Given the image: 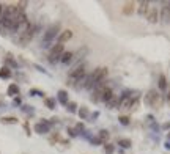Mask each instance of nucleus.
Returning a JSON list of instances; mask_svg holds the SVG:
<instances>
[{"instance_id": "obj_1", "label": "nucleus", "mask_w": 170, "mask_h": 154, "mask_svg": "<svg viewBox=\"0 0 170 154\" xmlns=\"http://www.w3.org/2000/svg\"><path fill=\"white\" fill-rule=\"evenodd\" d=\"M63 52H65V47H63V44H55L54 47L50 49V53H49V60L50 61H57L61 55H63Z\"/></svg>"}, {"instance_id": "obj_2", "label": "nucleus", "mask_w": 170, "mask_h": 154, "mask_svg": "<svg viewBox=\"0 0 170 154\" xmlns=\"http://www.w3.org/2000/svg\"><path fill=\"white\" fill-rule=\"evenodd\" d=\"M71 80H81L85 77V65H79L77 68H74L73 71L69 73Z\"/></svg>"}, {"instance_id": "obj_3", "label": "nucleus", "mask_w": 170, "mask_h": 154, "mask_svg": "<svg viewBox=\"0 0 170 154\" xmlns=\"http://www.w3.org/2000/svg\"><path fill=\"white\" fill-rule=\"evenodd\" d=\"M106 76H107V68H98V69H95L93 76H91V80H93V83L102 82L106 79Z\"/></svg>"}, {"instance_id": "obj_4", "label": "nucleus", "mask_w": 170, "mask_h": 154, "mask_svg": "<svg viewBox=\"0 0 170 154\" xmlns=\"http://www.w3.org/2000/svg\"><path fill=\"white\" fill-rule=\"evenodd\" d=\"M33 35H35V27H33V25H30V27H29V30L25 32V33H22V35H21L19 43H21L22 46H25L27 43H30V39L33 38Z\"/></svg>"}, {"instance_id": "obj_5", "label": "nucleus", "mask_w": 170, "mask_h": 154, "mask_svg": "<svg viewBox=\"0 0 170 154\" xmlns=\"http://www.w3.org/2000/svg\"><path fill=\"white\" fill-rule=\"evenodd\" d=\"M58 29H60V24H55V25L49 27V30H47V32H46V35H44V43H49V41L54 39V38L57 36Z\"/></svg>"}, {"instance_id": "obj_6", "label": "nucleus", "mask_w": 170, "mask_h": 154, "mask_svg": "<svg viewBox=\"0 0 170 154\" xmlns=\"http://www.w3.org/2000/svg\"><path fill=\"white\" fill-rule=\"evenodd\" d=\"M147 21L150 24H156L159 21V11L156 10V8H150L148 13H147Z\"/></svg>"}, {"instance_id": "obj_7", "label": "nucleus", "mask_w": 170, "mask_h": 154, "mask_svg": "<svg viewBox=\"0 0 170 154\" xmlns=\"http://www.w3.org/2000/svg\"><path fill=\"white\" fill-rule=\"evenodd\" d=\"M134 11H136V3L134 2H126L123 5V10H121V13H123L125 16H131Z\"/></svg>"}, {"instance_id": "obj_8", "label": "nucleus", "mask_w": 170, "mask_h": 154, "mask_svg": "<svg viewBox=\"0 0 170 154\" xmlns=\"http://www.w3.org/2000/svg\"><path fill=\"white\" fill-rule=\"evenodd\" d=\"M71 38H73V32H71V30H63V32L58 35V44L66 43V41H69Z\"/></svg>"}, {"instance_id": "obj_9", "label": "nucleus", "mask_w": 170, "mask_h": 154, "mask_svg": "<svg viewBox=\"0 0 170 154\" xmlns=\"http://www.w3.org/2000/svg\"><path fill=\"white\" fill-rule=\"evenodd\" d=\"M158 93H156L154 90H151V91H148V94H147V97H145V102L148 104V105H154V102L158 101Z\"/></svg>"}, {"instance_id": "obj_10", "label": "nucleus", "mask_w": 170, "mask_h": 154, "mask_svg": "<svg viewBox=\"0 0 170 154\" xmlns=\"http://www.w3.org/2000/svg\"><path fill=\"white\" fill-rule=\"evenodd\" d=\"M112 97H113V93H112V90L106 87V88L102 90V94H101V101H106V102H109V101L112 99Z\"/></svg>"}, {"instance_id": "obj_11", "label": "nucleus", "mask_w": 170, "mask_h": 154, "mask_svg": "<svg viewBox=\"0 0 170 154\" xmlns=\"http://www.w3.org/2000/svg\"><path fill=\"white\" fill-rule=\"evenodd\" d=\"M148 10H150V3H148V2H140L137 11H139V14H140V16H147Z\"/></svg>"}, {"instance_id": "obj_12", "label": "nucleus", "mask_w": 170, "mask_h": 154, "mask_svg": "<svg viewBox=\"0 0 170 154\" xmlns=\"http://www.w3.org/2000/svg\"><path fill=\"white\" fill-rule=\"evenodd\" d=\"M47 129H49V126L46 124V121H41V123H38V124L35 126V131H36L38 134H46Z\"/></svg>"}, {"instance_id": "obj_13", "label": "nucleus", "mask_w": 170, "mask_h": 154, "mask_svg": "<svg viewBox=\"0 0 170 154\" xmlns=\"http://www.w3.org/2000/svg\"><path fill=\"white\" fill-rule=\"evenodd\" d=\"M8 77H11V71H10V68L3 66L0 69V79H8Z\"/></svg>"}, {"instance_id": "obj_14", "label": "nucleus", "mask_w": 170, "mask_h": 154, "mask_svg": "<svg viewBox=\"0 0 170 154\" xmlns=\"http://www.w3.org/2000/svg\"><path fill=\"white\" fill-rule=\"evenodd\" d=\"M73 57H74V55H73L71 52H63V55L60 57V60H61L63 63H69V61L73 60Z\"/></svg>"}, {"instance_id": "obj_15", "label": "nucleus", "mask_w": 170, "mask_h": 154, "mask_svg": "<svg viewBox=\"0 0 170 154\" xmlns=\"http://www.w3.org/2000/svg\"><path fill=\"white\" fill-rule=\"evenodd\" d=\"M19 93V87L16 85V83H11V85L8 87V94L10 96H14V94H18Z\"/></svg>"}, {"instance_id": "obj_16", "label": "nucleus", "mask_w": 170, "mask_h": 154, "mask_svg": "<svg viewBox=\"0 0 170 154\" xmlns=\"http://www.w3.org/2000/svg\"><path fill=\"white\" fill-rule=\"evenodd\" d=\"M2 123H3V124H16V123H18V118H16V116H3V118H2Z\"/></svg>"}, {"instance_id": "obj_17", "label": "nucleus", "mask_w": 170, "mask_h": 154, "mask_svg": "<svg viewBox=\"0 0 170 154\" xmlns=\"http://www.w3.org/2000/svg\"><path fill=\"white\" fill-rule=\"evenodd\" d=\"M68 94H66V91H58V97H60V102H63V104H66V101H68V97H66Z\"/></svg>"}, {"instance_id": "obj_18", "label": "nucleus", "mask_w": 170, "mask_h": 154, "mask_svg": "<svg viewBox=\"0 0 170 154\" xmlns=\"http://www.w3.org/2000/svg\"><path fill=\"white\" fill-rule=\"evenodd\" d=\"M165 87H167V80H165V77H164V76H161V77H159V88H161V90H164Z\"/></svg>"}, {"instance_id": "obj_19", "label": "nucleus", "mask_w": 170, "mask_h": 154, "mask_svg": "<svg viewBox=\"0 0 170 154\" xmlns=\"http://www.w3.org/2000/svg\"><path fill=\"white\" fill-rule=\"evenodd\" d=\"M44 104H46L49 109H55V101H54V99H49V97H47V99L44 101Z\"/></svg>"}, {"instance_id": "obj_20", "label": "nucleus", "mask_w": 170, "mask_h": 154, "mask_svg": "<svg viewBox=\"0 0 170 154\" xmlns=\"http://www.w3.org/2000/svg\"><path fill=\"white\" fill-rule=\"evenodd\" d=\"M99 138H101V140H107V138H109V132H107V131H101V132H99Z\"/></svg>"}, {"instance_id": "obj_21", "label": "nucleus", "mask_w": 170, "mask_h": 154, "mask_svg": "<svg viewBox=\"0 0 170 154\" xmlns=\"http://www.w3.org/2000/svg\"><path fill=\"white\" fill-rule=\"evenodd\" d=\"M120 145H123L125 148H129V146H131V140H126V138H123V140H120Z\"/></svg>"}, {"instance_id": "obj_22", "label": "nucleus", "mask_w": 170, "mask_h": 154, "mask_svg": "<svg viewBox=\"0 0 170 154\" xmlns=\"http://www.w3.org/2000/svg\"><path fill=\"white\" fill-rule=\"evenodd\" d=\"M79 115H81V118H85V116L88 115V110H87V107H82V110L79 112Z\"/></svg>"}, {"instance_id": "obj_23", "label": "nucleus", "mask_w": 170, "mask_h": 154, "mask_svg": "<svg viewBox=\"0 0 170 154\" xmlns=\"http://www.w3.org/2000/svg\"><path fill=\"white\" fill-rule=\"evenodd\" d=\"M120 121H121L123 124H128V123H129V118H128V116H120Z\"/></svg>"}, {"instance_id": "obj_24", "label": "nucleus", "mask_w": 170, "mask_h": 154, "mask_svg": "<svg viewBox=\"0 0 170 154\" xmlns=\"http://www.w3.org/2000/svg\"><path fill=\"white\" fill-rule=\"evenodd\" d=\"M106 152H113V148H112V145H106Z\"/></svg>"}, {"instance_id": "obj_25", "label": "nucleus", "mask_w": 170, "mask_h": 154, "mask_svg": "<svg viewBox=\"0 0 170 154\" xmlns=\"http://www.w3.org/2000/svg\"><path fill=\"white\" fill-rule=\"evenodd\" d=\"M74 109H76V104H74V102L68 104V110H69V112H74Z\"/></svg>"}, {"instance_id": "obj_26", "label": "nucleus", "mask_w": 170, "mask_h": 154, "mask_svg": "<svg viewBox=\"0 0 170 154\" xmlns=\"http://www.w3.org/2000/svg\"><path fill=\"white\" fill-rule=\"evenodd\" d=\"M2 14H3V6L0 5V21H2Z\"/></svg>"}, {"instance_id": "obj_27", "label": "nucleus", "mask_w": 170, "mask_h": 154, "mask_svg": "<svg viewBox=\"0 0 170 154\" xmlns=\"http://www.w3.org/2000/svg\"><path fill=\"white\" fill-rule=\"evenodd\" d=\"M167 99H168V102H170V93H168V97H167Z\"/></svg>"}, {"instance_id": "obj_28", "label": "nucleus", "mask_w": 170, "mask_h": 154, "mask_svg": "<svg viewBox=\"0 0 170 154\" xmlns=\"http://www.w3.org/2000/svg\"><path fill=\"white\" fill-rule=\"evenodd\" d=\"M168 138H170V134H168Z\"/></svg>"}]
</instances>
